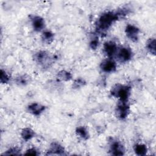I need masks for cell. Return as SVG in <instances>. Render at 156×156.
Listing matches in <instances>:
<instances>
[{"instance_id":"1","label":"cell","mask_w":156,"mask_h":156,"mask_svg":"<svg viewBox=\"0 0 156 156\" xmlns=\"http://www.w3.org/2000/svg\"><path fill=\"white\" fill-rule=\"evenodd\" d=\"M119 19L117 12L108 11L103 13L97 20L96 29L99 32H105L108 30L112 25Z\"/></svg>"},{"instance_id":"2","label":"cell","mask_w":156,"mask_h":156,"mask_svg":"<svg viewBox=\"0 0 156 156\" xmlns=\"http://www.w3.org/2000/svg\"><path fill=\"white\" fill-rule=\"evenodd\" d=\"M111 94L119 101L127 102L131 94V88L126 85L116 84L112 88Z\"/></svg>"},{"instance_id":"3","label":"cell","mask_w":156,"mask_h":156,"mask_svg":"<svg viewBox=\"0 0 156 156\" xmlns=\"http://www.w3.org/2000/svg\"><path fill=\"white\" fill-rule=\"evenodd\" d=\"M34 61L43 68L49 67L54 60L52 57L48 52L46 51H39L34 55Z\"/></svg>"},{"instance_id":"4","label":"cell","mask_w":156,"mask_h":156,"mask_svg":"<svg viewBox=\"0 0 156 156\" xmlns=\"http://www.w3.org/2000/svg\"><path fill=\"white\" fill-rule=\"evenodd\" d=\"M129 113L130 106L128 102L119 101L116 108V116L121 120H124L128 116Z\"/></svg>"},{"instance_id":"5","label":"cell","mask_w":156,"mask_h":156,"mask_svg":"<svg viewBox=\"0 0 156 156\" xmlns=\"http://www.w3.org/2000/svg\"><path fill=\"white\" fill-rule=\"evenodd\" d=\"M116 55L120 62L126 63L131 60L133 56V52L130 48L124 46L118 49Z\"/></svg>"},{"instance_id":"6","label":"cell","mask_w":156,"mask_h":156,"mask_svg":"<svg viewBox=\"0 0 156 156\" xmlns=\"http://www.w3.org/2000/svg\"><path fill=\"white\" fill-rule=\"evenodd\" d=\"M100 68L104 73H112L116 71L117 65L112 58H107L101 62Z\"/></svg>"},{"instance_id":"7","label":"cell","mask_w":156,"mask_h":156,"mask_svg":"<svg viewBox=\"0 0 156 156\" xmlns=\"http://www.w3.org/2000/svg\"><path fill=\"white\" fill-rule=\"evenodd\" d=\"M140 29L133 24H128L125 27V34L127 37L133 42H136L139 38Z\"/></svg>"},{"instance_id":"8","label":"cell","mask_w":156,"mask_h":156,"mask_svg":"<svg viewBox=\"0 0 156 156\" xmlns=\"http://www.w3.org/2000/svg\"><path fill=\"white\" fill-rule=\"evenodd\" d=\"M118 49V46L113 41H106L103 46V52L108 58H112L116 55Z\"/></svg>"},{"instance_id":"9","label":"cell","mask_w":156,"mask_h":156,"mask_svg":"<svg viewBox=\"0 0 156 156\" xmlns=\"http://www.w3.org/2000/svg\"><path fill=\"white\" fill-rule=\"evenodd\" d=\"M110 152L113 155H123L125 153V148L120 141L112 140L110 144Z\"/></svg>"},{"instance_id":"10","label":"cell","mask_w":156,"mask_h":156,"mask_svg":"<svg viewBox=\"0 0 156 156\" xmlns=\"http://www.w3.org/2000/svg\"><path fill=\"white\" fill-rule=\"evenodd\" d=\"M31 25L33 29L37 32L43 30L45 27V22L44 19L38 15H33L30 17Z\"/></svg>"},{"instance_id":"11","label":"cell","mask_w":156,"mask_h":156,"mask_svg":"<svg viewBox=\"0 0 156 156\" xmlns=\"http://www.w3.org/2000/svg\"><path fill=\"white\" fill-rule=\"evenodd\" d=\"M45 109L44 105L37 102L31 103L27 106L28 112L34 116H40L44 112Z\"/></svg>"},{"instance_id":"12","label":"cell","mask_w":156,"mask_h":156,"mask_svg":"<svg viewBox=\"0 0 156 156\" xmlns=\"http://www.w3.org/2000/svg\"><path fill=\"white\" fill-rule=\"evenodd\" d=\"M65 151L62 145L57 142H52L49 146L47 155H63Z\"/></svg>"},{"instance_id":"13","label":"cell","mask_w":156,"mask_h":156,"mask_svg":"<svg viewBox=\"0 0 156 156\" xmlns=\"http://www.w3.org/2000/svg\"><path fill=\"white\" fill-rule=\"evenodd\" d=\"M35 135L34 130L30 127H24L21 132V136L24 141H29L33 138Z\"/></svg>"},{"instance_id":"14","label":"cell","mask_w":156,"mask_h":156,"mask_svg":"<svg viewBox=\"0 0 156 156\" xmlns=\"http://www.w3.org/2000/svg\"><path fill=\"white\" fill-rule=\"evenodd\" d=\"M54 39V34L51 30H44L41 34V40L43 41L47 44L51 43Z\"/></svg>"},{"instance_id":"15","label":"cell","mask_w":156,"mask_h":156,"mask_svg":"<svg viewBox=\"0 0 156 156\" xmlns=\"http://www.w3.org/2000/svg\"><path fill=\"white\" fill-rule=\"evenodd\" d=\"M76 135L82 140H87L89 138V133L87 129L84 126H79L76 129Z\"/></svg>"},{"instance_id":"16","label":"cell","mask_w":156,"mask_h":156,"mask_svg":"<svg viewBox=\"0 0 156 156\" xmlns=\"http://www.w3.org/2000/svg\"><path fill=\"white\" fill-rule=\"evenodd\" d=\"M133 151L138 155H144L147 153V149L145 144L143 143H137L134 145Z\"/></svg>"},{"instance_id":"17","label":"cell","mask_w":156,"mask_h":156,"mask_svg":"<svg viewBox=\"0 0 156 156\" xmlns=\"http://www.w3.org/2000/svg\"><path fill=\"white\" fill-rule=\"evenodd\" d=\"M30 78L27 74H23L18 76L15 79V82L20 86H25L30 82Z\"/></svg>"},{"instance_id":"18","label":"cell","mask_w":156,"mask_h":156,"mask_svg":"<svg viewBox=\"0 0 156 156\" xmlns=\"http://www.w3.org/2000/svg\"><path fill=\"white\" fill-rule=\"evenodd\" d=\"M146 48L147 51L155 55V39L154 38H151L146 43Z\"/></svg>"},{"instance_id":"19","label":"cell","mask_w":156,"mask_h":156,"mask_svg":"<svg viewBox=\"0 0 156 156\" xmlns=\"http://www.w3.org/2000/svg\"><path fill=\"white\" fill-rule=\"evenodd\" d=\"M72 77V74L66 70H62L57 74V79L60 81H69Z\"/></svg>"},{"instance_id":"20","label":"cell","mask_w":156,"mask_h":156,"mask_svg":"<svg viewBox=\"0 0 156 156\" xmlns=\"http://www.w3.org/2000/svg\"><path fill=\"white\" fill-rule=\"evenodd\" d=\"M10 80V76H9V74L5 70H3L2 69H1V78H0L1 83L2 84H6L9 82Z\"/></svg>"},{"instance_id":"21","label":"cell","mask_w":156,"mask_h":156,"mask_svg":"<svg viewBox=\"0 0 156 156\" xmlns=\"http://www.w3.org/2000/svg\"><path fill=\"white\" fill-rule=\"evenodd\" d=\"M20 154V149L18 148L17 147H12L9 148L8 150H7L5 152H4L2 155H17Z\"/></svg>"},{"instance_id":"22","label":"cell","mask_w":156,"mask_h":156,"mask_svg":"<svg viewBox=\"0 0 156 156\" xmlns=\"http://www.w3.org/2000/svg\"><path fill=\"white\" fill-rule=\"evenodd\" d=\"M86 84V82L84 79L82 78H77L76 79L73 84V87L74 88H80L83 87Z\"/></svg>"},{"instance_id":"23","label":"cell","mask_w":156,"mask_h":156,"mask_svg":"<svg viewBox=\"0 0 156 156\" xmlns=\"http://www.w3.org/2000/svg\"><path fill=\"white\" fill-rule=\"evenodd\" d=\"M99 44V41L98 38L95 37H93L92 38H91V40L89 43V46L91 49L95 50L98 47Z\"/></svg>"},{"instance_id":"24","label":"cell","mask_w":156,"mask_h":156,"mask_svg":"<svg viewBox=\"0 0 156 156\" xmlns=\"http://www.w3.org/2000/svg\"><path fill=\"white\" fill-rule=\"evenodd\" d=\"M24 154L27 155H38V152L35 147H30L27 149Z\"/></svg>"}]
</instances>
